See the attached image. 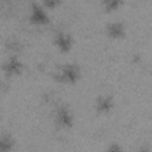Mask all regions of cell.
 <instances>
[{
  "label": "cell",
  "instance_id": "1",
  "mask_svg": "<svg viewBox=\"0 0 152 152\" xmlns=\"http://www.w3.org/2000/svg\"><path fill=\"white\" fill-rule=\"evenodd\" d=\"M80 75H81V70H80V66L77 64L66 63V64H63L59 68V70L57 71L56 77L62 82L74 83L80 78Z\"/></svg>",
  "mask_w": 152,
  "mask_h": 152
},
{
  "label": "cell",
  "instance_id": "2",
  "mask_svg": "<svg viewBox=\"0 0 152 152\" xmlns=\"http://www.w3.org/2000/svg\"><path fill=\"white\" fill-rule=\"evenodd\" d=\"M30 20L34 24H45L49 20V14L46 8L40 4H32L30 10Z\"/></svg>",
  "mask_w": 152,
  "mask_h": 152
},
{
  "label": "cell",
  "instance_id": "3",
  "mask_svg": "<svg viewBox=\"0 0 152 152\" xmlns=\"http://www.w3.org/2000/svg\"><path fill=\"white\" fill-rule=\"evenodd\" d=\"M55 118H56V122L62 126V127H70L72 126L74 122V115L70 112V109L65 106H61L58 107V109L55 113Z\"/></svg>",
  "mask_w": 152,
  "mask_h": 152
},
{
  "label": "cell",
  "instance_id": "4",
  "mask_svg": "<svg viewBox=\"0 0 152 152\" xmlns=\"http://www.w3.org/2000/svg\"><path fill=\"white\" fill-rule=\"evenodd\" d=\"M1 68L7 75H15V74H19L21 71L23 63L17 56H11L2 63Z\"/></svg>",
  "mask_w": 152,
  "mask_h": 152
},
{
  "label": "cell",
  "instance_id": "5",
  "mask_svg": "<svg viewBox=\"0 0 152 152\" xmlns=\"http://www.w3.org/2000/svg\"><path fill=\"white\" fill-rule=\"evenodd\" d=\"M55 45L63 52H66L71 49L72 44H74V40H72V37L66 33V32H58L56 36H55Z\"/></svg>",
  "mask_w": 152,
  "mask_h": 152
},
{
  "label": "cell",
  "instance_id": "6",
  "mask_svg": "<svg viewBox=\"0 0 152 152\" xmlns=\"http://www.w3.org/2000/svg\"><path fill=\"white\" fill-rule=\"evenodd\" d=\"M107 34L112 38H121L125 34V25L121 21H110L106 27Z\"/></svg>",
  "mask_w": 152,
  "mask_h": 152
},
{
  "label": "cell",
  "instance_id": "7",
  "mask_svg": "<svg viewBox=\"0 0 152 152\" xmlns=\"http://www.w3.org/2000/svg\"><path fill=\"white\" fill-rule=\"evenodd\" d=\"M113 99L108 95H102V96H99L97 100H96V110L99 113H108L110 112V109L113 108Z\"/></svg>",
  "mask_w": 152,
  "mask_h": 152
},
{
  "label": "cell",
  "instance_id": "8",
  "mask_svg": "<svg viewBox=\"0 0 152 152\" xmlns=\"http://www.w3.org/2000/svg\"><path fill=\"white\" fill-rule=\"evenodd\" d=\"M14 146V140L10 134H0V152H11Z\"/></svg>",
  "mask_w": 152,
  "mask_h": 152
},
{
  "label": "cell",
  "instance_id": "9",
  "mask_svg": "<svg viewBox=\"0 0 152 152\" xmlns=\"http://www.w3.org/2000/svg\"><path fill=\"white\" fill-rule=\"evenodd\" d=\"M120 5H121V2L118 1V0H108V1H103V7H104L107 11L116 10Z\"/></svg>",
  "mask_w": 152,
  "mask_h": 152
},
{
  "label": "cell",
  "instance_id": "10",
  "mask_svg": "<svg viewBox=\"0 0 152 152\" xmlns=\"http://www.w3.org/2000/svg\"><path fill=\"white\" fill-rule=\"evenodd\" d=\"M104 152H125V151H124V148H122L119 144L113 142V144H110V145L107 147V150H106Z\"/></svg>",
  "mask_w": 152,
  "mask_h": 152
},
{
  "label": "cell",
  "instance_id": "11",
  "mask_svg": "<svg viewBox=\"0 0 152 152\" xmlns=\"http://www.w3.org/2000/svg\"><path fill=\"white\" fill-rule=\"evenodd\" d=\"M138 152H150L148 150H140V151H138Z\"/></svg>",
  "mask_w": 152,
  "mask_h": 152
}]
</instances>
